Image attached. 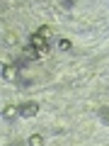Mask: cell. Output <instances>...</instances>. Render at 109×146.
<instances>
[{
  "instance_id": "5",
  "label": "cell",
  "mask_w": 109,
  "mask_h": 146,
  "mask_svg": "<svg viewBox=\"0 0 109 146\" xmlns=\"http://www.w3.org/2000/svg\"><path fill=\"white\" fill-rule=\"evenodd\" d=\"M99 119L109 127V107H102V110H99Z\"/></svg>"
},
{
  "instance_id": "1",
  "label": "cell",
  "mask_w": 109,
  "mask_h": 146,
  "mask_svg": "<svg viewBox=\"0 0 109 146\" xmlns=\"http://www.w3.org/2000/svg\"><path fill=\"white\" fill-rule=\"evenodd\" d=\"M29 46L34 49L39 56L49 54V49H51V42H49V27H39V32H34V34L29 36Z\"/></svg>"
},
{
  "instance_id": "2",
  "label": "cell",
  "mask_w": 109,
  "mask_h": 146,
  "mask_svg": "<svg viewBox=\"0 0 109 146\" xmlns=\"http://www.w3.org/2000/svg\"><path fill=\"white\" fill-rule=\"evenodd\" d=\"M17 107H20V117H24V119L36 117V112H39V105L36 102H22V105H17Z\"/></svg>"
},
{
  "instance_id": "6",
  "label": "cell",
  "mask_w": 109,
  "mask_h": 146,
  "mask_svg": "<svg viewBox=\"0 0 109 146\" xmlns=\"http://www.w3.org/2000/svg\"><path fill=\"white\" fill-rule=\"evenodd\" d=\"M3 78H5V80H10V78H15V71H12L10 66H3Z\"/></svg>"
},
{
  "instance_id": "4",
  "label": "cell",
  "mask_w": 109,
  "mask_h": 146,
  "mask_svg": "<svg viewBox=\"0 0 109 146\" xmlns=\"http://www.w3.org/2000/svg\"><path fill=\"white\" fill-rule=\"evenodd\" d=\"M29 146H44V136L41 134H32L29 136Z\"/></svg>"
},
{
  "instance_id": "3",
  "label": "cell",
  "mask_w": 109,
  "mask_h": 146,
  "mask_svg": "<svg viewBox=\"0 0 109 146\" xmlns=\"http://www.w3.org/2000/svg\"><path fill=\"white\" fill-rule=\"evenodd\" d=\"M15 115H20V107H15V105H7V107L3 110V117H5V119H10V117H15Z\"/></svg>"
},
{
  "instance_id": "7",
  "label": "cell",
  "mask_w": 109,
  "mask_h": 146,
  "mask_svg": "<svg viewBox=\"0 0 109 146\" xmlns=\"http://www.w3.org/2000/svg\"><path fill=\"white\" fill-rule=\"evenodd\" d=\"M70 46H73V44L68 42V39H58V49H61V51H68Z\"/></svg>"
}]
</instances>
